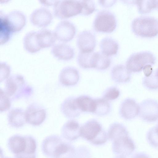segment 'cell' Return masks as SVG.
Segmentation results:
<instances>
[{"label":"cell","mask_w":158,"mask_h":158,"mask_svg":"<svg viewBox=\"0 0 158 158\" xmlns=\"http://www.w3.org/2000/svg\"><path fill=\"white\" fill-rule=\"evenodd\" d=\"M4 91L10 99L15 100L30 96L33 89L22 76L14 74L7 79Z\"/></svg>","instance_id":"1"},{"label":"cell","mask_w":158,"mask_h":158,"mask_svg":"<svg viewBox=\"0 0 158 158\" xmlns=\"http://www.w3.org/2000/svg\"><path fill=\"white\" fill-rule=\"evenodd\" d=\"M80 136L96 145L104 143L107 140L106 133L100 123L95 119L89 120L80 128Z\"/></svg>","instance_id":"2"},{"label":"cell","mask_w":158,"mask_h":158,"mask_svg":"<svg viewBox=\"0 0 158 158\" xmlns=\"http://www.w3.org/2000/svg\"><path fill=\"white\" fill-rule=\"evenodd\" d=\"M131 27L133 32L143 37H152L158 34V20L149 17H140L135 19Z\"/></svg>","instance_id":"3"},{"label":"cell","mask_w":158,"mask_h":158,"mask_svg":"<svg viewBox=\"0 0 158 158\" xmlns=\"http://www.w3.org/2000/svg\"><path fill=\"white\" fill-rule=\"evenodd\" d=\"M55 16L60 19H66L81 14V7L80 1H55L53 5Z\"/></svg>","instance_id":"4"},{"label":"cell","mask_w":158,"mask_h":158,"mask_svg":"<svg viewBox=\"0 0 158 158\" xmlns=\"http://www.w3.org/2000/svg\"><path fill=\"white\" fill-rule=\"evenodd\" d=\"M117 24L114 15L107 10H102L97 14L93 23V27L97 32L110 33L115 29Z\"/></svg>","instance_id":"5"},{"label":"cell","mask_w":158,"mask_h":158,"mask_svg":"<svg viewBox=\"0 0 158 158\" xmlns=\"http://www.w3.org/2000/svg\"><path fill=\"white\" fill-rule=\"evenodd\" d=\"M155 56L148 52H139L131 55L126 62V67L130 72H139L148 64L155 63Z\"/></svg>","instance_id":"6"},{"label":"cell","mask_w":158,"mask_h":158,"mask_svg":"<svg viewBox=\"0 0 158 158\" xmlns=\"http://www.w3.org/2000/svg\"><path fill=\"white\" fill-rule=\"evenodd\" d=\"M26 20L24 13L19 10H12L6 15L0 14V20L12 33L21 30L26 24Z\"/></svg>","instance_id":"7"},{"label":"cell","mask_w":158,"mask_h":158,"mask_svg":"<svg viewBox=\"0 0 158 158\" xmlns=\"http://www.w3.org/2000/svg\"><path fill=\"white\" fill-rule=\"evenodd\" d=\"M139 115L143 121L152 122L158 120V102L147 99L143 101L139 105Z\"/></svg>","instance_id":"8"},{"label":"cell","mask_w":158,"mask_h":158,"mask_svg":"<svg viewBox=\"0 0 158 158\" xmlns=\"http://www.w3.org/2000/svg\"><path fill=\"white\" fill-rule=\"evenodd\" d=\"M76 31V27L73 23L68 20H63L57 24L54 33L56 39L67 42L74 38Z\"/></svg>","instance_id":"9"},{"label":"cell","mask_w":158,"mask_h":158,"mask_svg":"<svg viewBox=\"0 0 158 158\" xmlns=\"http://www.w3.org/2000/svg\"><path fill=\"white\" fill-rule=\"evenodd\" d=\"M25 113L27 123L33 126L40 125L46 118L45 109L37 103H33L29 105Z\"/></svg>","instance_id":"10"},{"label":"cell","mask_w":158,"mask_h":158,"mask_svg":"<svg viewBox=\"0 0 158 158\" xmlns=\"http://www.w3.org/2000/svg\"><path fill=\"white\" fill-rule=\"evenodd\" d=\"M114 152L124 156L131 154L136 148L135 144L128 135L118 138L113 140Z\"/></svg>","instance_id":"11"},{"label":"cell","mask_w":158,"mask_h":158,"mask_svg":"<svg viewBox=\"0 0 158 158\" xmlns=\"http://www.w3.org/2000/svg\"><path fill=\"white\" fill-rule=\"evenodd\" d=\"M30 21L34 25L39 27H44L50 24L53 15L50 10L45 7L37 8L31 13Z\"/></svg>","instance_id":"12"},{"label":"cell","mask_w":158,"mask_h":158,"mask_svg":"<svg viewBox=\"0 0 158 158\" xmlns=\"http://www.w3.org/2000/svg\"><path fill=\"white\" fill-rule=\"evenodd\" d=\"M77 46L80 52H93L96 44L94 35L90 31H83L79 33L77 40Z\"/></svg>","instance_id":"13"},{"label":"cell","mask_w":158,"mask_h":158,"mask_svg":"<svg viewBox=\"0 0 158 158\" xmlns=\"http://www.w3.org/2000/svg\"><path fill=\"white\" fill-rule=\"evenodd\" d=\"M139 105L135 100L127 98L122 102L120 108L121 116L126 120H131L136 117L139 112Z\"/></svg>","instance_id":"14"},{"label":"cell","mask_w":158,"mask_h":158,"mask_svg":"<svg viewBox=\"0 0 158 158\" xmlns=\"http://www.w3.org/2000/svg\"><path fill=\"white\" fill-rule=\"evenodd\" d=\"M63 142L62 139L57 135L47 137L42 143V151L45 155L54 158L57 148Z\"/></svg>","instance_id":"15"},{"label":"cell","mask_w":158,"mask_h":158,"mask_svg":"<svg viewBox=\"0 0 158 158\" xmlns=\"http://www.w3.org/2000/svg\"><path fill=\"white\" fill-rule=\"evenodd\" d=\"M52 55L60 60L67 61L74 56L75 51L70 45L64 43H60L53 45L51 50Z\"/></svg>","instance_id":"16"},{"label":"cell","mask_w":158,"mask_h":158,"mask_svg":"<svg viewBox=\"0 0 158 158\" xmlns=\"http://www.w3.org/2000/svg\"><path fill=\"white\" fill-rule=\"evenodd\" d=\"M79 74L75 68L68 66L64 68L59 75L60 83L65 86H71L76 85L79 80Z\"/></svg>","instance_id":"17"},{"label":"cell","mask_w":158,"mask_h":158,"mask_svg":"<svg viewBox=\"0 0 158 158\" xmlns=\"http://www.w3.org/2000/svg\"><path fill=\"white\" fill-rule=\"evenodd\" d=\"M80 128L79 124L77 121L69 120L62 126L61 131V135L67 140H74L80 136Z\"/></svg>","instance_id":"18"},{"label":"cell","mask_w":158,"mask_h":158,"mask_svg":"<svg viewBox=\"0 0 158 158\" xmlns=\"http://www.w3.org/2000/svg\"><path fill=\"white\" fill-rule=\"evenodd\" d=\"M8 124L14 128H19L27 123L25 111L23 109L15 108L11 110L8 114Z\"/></svg>","instance_id":"19"},{"label":"cell","mask_w":158,"mask_h":158,"mask_svg":"<svg viewBox=\"0 0 158 158\" xmlns=\"http://www.w3.org/2000/svg\"><path fill=\"white\" fill-rule=\"evenodd\" d=\"M75 98L73 97L68 98L61 105V111L68 118H73L78 117L81 112L77 105Z\"/></svg>","instance_id":"20"},{"label":"cell","mask_w":158,"mask_h":158,"mask_svg":"<svg viewBox=\"0 0 158 158\" xmlns=\"http://www.w3.org/2000/svg\"><path fill=\"white\" fill-rule=\"evenodd\" d=\"M7 147L9 150L14 155L23 152L26 146L25 136L15 135L10 137L7 141Z\"/></svg>","instance_id":"21"},{"label":"cell","mask_w":158,"mask_h":158,"mask_svg":"<svg viewBox=\"0 0 158 158\" xmlns=\"http://www.w3.org/2000/svg\"><path fill=\"white\" fill-rule=\"evenodd\" d=\"M36 37L38 44L41 48L52 46L56 39L54 32L47 29H43L37 31Z\"/></svg>","instance_id":"22"},{"label":"cell","mask_w":158,"mask_h":158,"mask_svg":"<svg viewBox=\"0 0 158 158\" xmlns=\"http://www.w3.org/2000/svg\"><path fill=\"white\" fill-rule=\"evenodd\" d=\"M111 76L113 81L119 83L128 82L131 78V72L122 64L114 66L111 70Z\"/></svg>","instance_id":"23"},{"label":"cell","mask_w":158,"mask_h":158,"mask_svg":"<svg viewBox=\"0 0 158 158\" xmlns=\"http://www.w3.org/2000/svg\"><path fill=\"white\" fill-rule=\"evenodd\" d=\"M26 146L24 151L20 154L14 155L15 158H36L37 143L35 139L31 135L25 136Z\"/></svg>","instance_id":"24"},{"label":"cell","mask_w":158,"mask_h":158,"mask_svg":"<svg viewBox=\"0 0 158 158\" xmlns=\"http://www.w3.org/2000/svg\"><path fill=\"white\" fill-rule=\"evenodd\" d=\"M36 35L37 31H31L27 33L23 38V47L29 53H35L41 49L38 44Z\"/></svg>","instance_id":"25"},{"label":"cell","mask_w":158,"mask_h":158,"mask_svg":"<svg viewBox=\"0 0 158 158\" xmlns=\"http://www.w3.org/2000/svg\"><path fill=\"white\" fill-rule=\"evenodd\" d=\"M100 47L102 52L108 56L116 54L119 48L117 42L109 37H105L101 40Z\"/></svg>","instance_id":"26"},{"label":"cell","mask_w":158,"mask_h":158,"mask_svg":"<svg viewBox=\"0 0 158 158\" xmlns=\"http://www.w3.org/2000/svg\"><path fill=\"white\" fill-rule=\"evenodd\" d=\"M77 105L81 112L94 113L95 108V99L86 95H81L75 98Z\"/></svg>","instance_id":"27"},{"label":"cell","mask_w":158,"mask_h":158,"mask_svg":"<svg viewBox=\"0 0 158 158\" xmlns=\"http://www.w3.org/2000/svg\"><path fill=\"white\" fill-rule=\"evenodd\" d=\"M111 62L109 56L102 52H94V68L100 70H105L110 66Z\"/></svg>","instance_id":"28"},{"label":"cell","mask_w":158,"mask_h":158,"mask_svg":"<svg viewBox=\"0 0 158 158\" xmlns=\"http://www.w3.org/2000/svg\"><path fill=\"white\" fill-rule=\"evenodd\" d=\"M94 52H80L77 59L79 65L84 69L94 68Z\"/></svg>","instance_id":"29"},{"label":"cell","mask_w":158,"mask_h":158,"mask_svg":"<svg viewBox=\"0 0 158 158\" xmlns=\"http://www.w3.org/2000/svg\"><path fill=\"white\" fill-rule=\"evenodd\" d=\"M108 134L109 138L112 140L119 137L129 135L126 127L118 123H114L110 125Z\"/></svg>","instance_id":"30"},{"label":"cell","mask_w":158,"mask_h":158,"mask_svg":"<svg viewBox=\"0 0 158 158\" xmlns=\"http://www.w3.org/2000/svg\"><path fill=\"white\" fill-rule=\"evenodd\" d=\"M95 108L94 113L99 116L107 114L110 109V106L108 101L104 98L95 99Z\"/></svg>","instance_id":"31"},{"label":"cell","mask_w":158,"mask_h":158,"mask_svg":"<svg viewBox=\"0 0 158 158\" xmlns=\"http://www.w3.org/2000/svg\"><path fill=\"white\" fill-rule=\"evenodd\" d=\"M74 151L71 146L63 142L57 149L54 158H73Z\"/></svg>","instance_id":"32"},{"label":"cell","mask_w":158,"mask_h":158,"mask_svg":"<svg viewBox=\"0 0 158 158\" xmlns=\"http://www.w3.org/2000/svg\"><path fill=\"white\" fill-rule=\"evenodd\" d=\"M139 10L141 13H146L157 7V1L155 0L135 1Z\"/></svg>","instance_id":"33"},{"label":"cell","mask_w":158,"mask_h":158,"mask_svg":"<svg viewBox=\"0 0 158 158\" xmlns=\"http://www.w3.org/2000/svg\"><path fill=\"white\" fill-rule=\"evenodd\" d=\"M143 84L146 88L151 90L158 89V78L155 73L148 77H145L143 80Z\"/></svg>","instance_id":"34"},{"label":"cell","mask_w":158,"mask_h":158,"mask_svg":"<svg viewBox=\"0 0 158 158\" xmlns=\"http://www.w3.org/2000/svg\"><path fill=\"white\" fill-rule=\"evenodd\" d=\"M81 7V14L88 15L94 12L95 10V4L92 0H80Z\"/></svg>","instance_id":"35"},{"label":"cell","mask_w":158,"mask_h":158,"mask_svg":"<svg viewBox=\"0 0 158 158\" xmlns=\"http://www.w3.org/2000/svg\"><path fill=\"white\" fill-rule=\"evenodd\" d=\"M146 139L151 146L155 148H158V135L156 133L154 127L151 128L148 131Z\"/></svg>","instance_id":"36"},{"label":"cell","mask_w":158,"mask_h":158,"mask_svg":"<svg viewBox=\"0 0 158 158\" xmlns=\"http://www.w3.org/2000/svg\"><path fill=\"white\" fill-rule=\"evenodd\" d=\"M11 106L10 98L3 90L0 89V112L9 109Z\"/></svg>","instance_id":"37"},{"label":"cell","mask_w":158,"mask_h":158,"mask_svg":"<svg viewBox=\"0 0 158 158\" xmlns=\"http://www.w3.org/2000/svg\"><path fill=\"white\" fill-rule=\"evenodd\" d=\"M119 90L114 87H111L105 90L103 94V98L107 100H114L119 96Z\"/></svg>","instance_id":"38"},{"label":"cell","mask_w":158,"mask_h":158,"mask_svg":"<svg viewBox=\"0 0 158 158\" xmlns=\"http://www.w3.org/2000/svg\"><path fill=\"white\" fill-rule=\"evenodd\" d=\"M10 73V66L5 62L0 63V77L1 82L6 78H8Z\"/></svg>","instance_id":"39"},{"label":"cell","mask_w":158,"mask_h":158,"mask_svg":"<svg viewBox=\"0 0 158 158\" xmlns=\"http://www.w3.org/2000/svg\"><path fill=\"white\" fill-rule=\"evenodd\" d=\"M143 70L146 77L149 76L153 73V69L150 64L145 65L143 68Z\"/></svg>","instance_id":"40"},{"label":"cell","mask_w":158,"mask_h":158,"mask_svg":"<svg viewBox=\"0 0 158 158\" xmlns=\"http://www.w3.org/2000/svg\"><path fill=\"white\" fill-rule=\"evenodd\" d=\"M99 3L102 6L104 7H110L112 6L115 3L116 1L110 0V1H98Z\"/></svg>","instance_id":"41"},{"label":"cell","mask_w":158,"mask_h":158,"mask_svg":"<svg viewBox=\"0 0 158 158\" xmlns=\"http://www.w3.org/2000/svg\"><path fill=\"white\" fill-rule=\"evenodd\" d=\"M131 158H151V157L146 153L139 152L134 154Z\"/></svg>","instance_id":"42"},{"label":"cell","mask_w":158,"mask_h":158,"mask_svg":"<svg viewBox=\"0 0 158 158\" xmlns=\"http://www.w3.org/2000/svg\"><path fill=\"white\" fill-rule=\"evenodd\" d=\"M154 127L156 133L158 135V123L156 126Z\"/></svg>","instance_id":"43"},{"label":"cell","mask_w":158,"mask_h":158,"mask_svg":"<svg viewBox=\"0 0 158 158\" xmlns=\"http://www.w3.org/2000/svg\"><path fill=\"white\" fill-rule=\"evenodd\" d=\"M115 158H125V156H121V155H119L117 157Z\"/></svg>","instance_id":"44"},{"label":"cell","mask_w":158,"mask_h":158,"mask_svg":"<svg viewBox=\"0 0 158 158\" xmlns=\"http://www.w3.org/2000/svg\"><path fill=\"white\" fill-rule=\"evenodd\" d=\"M155 74L158 78V68L157 69V70L155 72Z\"/></svg>","instance_id":"45"},{"label":"cell","mask_w":158,"mask_h":158,"mask_svg":"<svg viewBox=\"0 0 158 158\" xmlns=\"http://www.w3.org/2000/svg\"><path fill=\"white\" fill-rule=\"evenodd\" d=\"M157 1V7L158 8V1Z\"/></svg>","instance_id":"46"},{"label":"cell","mask_w":158,"mask_h":158,"mask_svg":"<svg viewBox=\"0 0 158 158\" xmlns=\"http://www.w3.org/2000/svg\"><path fill=\"white\" fill-rule=\"evenodd\" d=\"M1 158H8V157H3V156L2 157H2H1Z\"/></svg>","instance_id":"47"}]
</instances>
